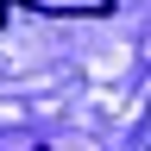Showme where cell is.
Masks as SVG:
<instances>
[{
    "label": "cell",
    "mask_w": 151,
    "mask_h": 151,
    "mask_svg": "<svg viewBox=\"0 0 151 151\" xmlns=\"http://www.w3.org/2000/svg\"><path fill=\"white\" fill-rule=\"evenodd\" d=\"M32 13H50V19H107L113 0H25Z\"/></svg>",
    "instance_id": "cell-1"
},
{
    "label": "cell",
    "mask_w": 151,
    "mask_h": 151,
    "mask_svg": "<svg viewBox=\"0 0 151 151\" xmlns=\"http://www.w3.org/2000/svg\"><path fill=\"white\" fill-rule=\"evenodd\" d=\"M0 19H6V0H0Z\"/></svg>",
    "instance_id": "cell-2"
}]
</instances>
